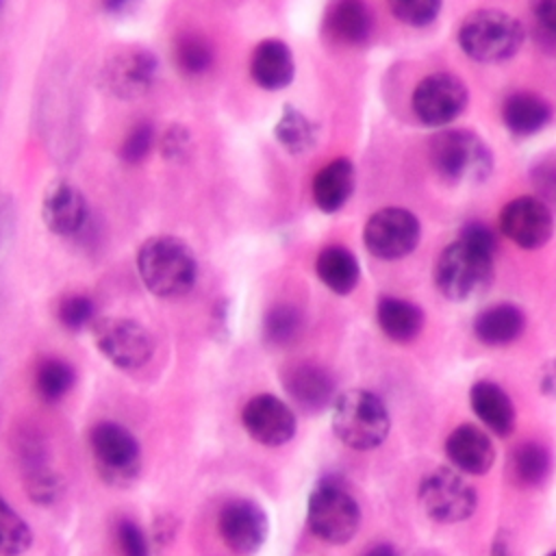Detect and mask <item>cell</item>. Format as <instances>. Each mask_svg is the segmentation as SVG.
<instances>
[{"label": "cell", "mask_w": 556, "mask_h": 556, "mask_svg": "<svg viewBox=\"0 0 556 556\" xmlns=\"http://www.w3.org/2000/svg\"><path fill=\"white\" fill-rule=\"evenodd\" d=\"M523 328H526L523 311L508 302L486 306L473 319V332L486 345L513 343L523 332Z\"/></svg>", "instance_id": "603a6c76"}, {"label": "cell", "mask_w": 556, "mask_h": 556, "mask_svg": "<svg viewBox=\"0 0 556 556\" xmlns=\"http://www.w3.org/2000/svg\"><path fill=\"white\" fill-rule=\"evenodd\" d=\"M74 384V369L61 358H46L35 369V391L43 402H59Z\"/></svg>", "instance_id": "f1b7e54d"}, {"label": "cell", "mask_w": 556, "mask_h": 556, "mask_svg": "<svg viewBox=\"0 0 556 556\" xmlns=\"http://www.w3.org/2000/svg\"><path fill=\"white\" fill-rule=\"evenodd\" d=\"M115 541L122 556H150V547L143 530L130 519H122L117 523Z\"/></svg>", "instance_id": "d590c367"}, {"label": "cell", "mask_w": 556, "mask_h": 556, "mask_svg": "<svg viewBox=\"0 0 556 556\" xmlns=\"http://www.w3.org/2000/svg\"><path fill=\"white\" fill-rule=\"evenodd\" d=\"M33 543L28 523L0 497V556H20Z\"/></svg>", "instance_id": "1f68e13d"}, {"label": "cell", "mask_w": 556, "mask_h": 556, "mask_svg": "<svg viewBox=\"0 0 556 556\" xmlns=\"http://www.w3.org/2000/svg\"><path fill=\"white\" fill-rule=\"evenodd\" d=\"M154 146V128L148 122H137L119 143V159L124 163L143 161Z\"/></svg>", "instance_id": "836d02e7"}, {"label": "cell", "mask_w": 556, "mask_h": 556, "mask_svg": "<svg viewBox=\"0 0 556 556\" xmlns=\"http://www.w3.org/2000/svg\"><path fill=\"white\" fill-rule=\"evenodd\" d=\"M274 135L285 150H289L291 154H302L315 146L317 126L295 106L287 104L274 126Z\"/></svg>", "instance_id": "83f0119b"}, {"label": "cell", "mask_w": 556, "mask_h": 556, "mask_svg": "<svg viewBox=\"0 0 556 556\" xmlns=\"http://www.w3.org/2000/svg\"><path fill=\"white\" fill-rule=\"evenodd\" d=\"M545 556H556V549H554V552H549V554H545Z\"/></svg>", "instance_id": "7bdbcfd3"}, {"label": "cell", "mask_w": 556, "mask_h": 556, "mask_svg": "<svg viewBox=\"0 0 556 556\" xmlns=\"http://www.w3.org/2000/svg\"><path fill=\"white\" fill-rule=\"evenodd\" d=\"M241 424L245 432L267 447L285 445L293 439L298 421L293 410L276 395L261 393L245 402L241 410Z\"/></svg>", "instance_id": "5bb4252c"}, {"label": "cell", "mask_w": 556, "mask_h": 556, "mask_svg": "<svg viewBox=\"0 0 556 556\" xmlns=\"http://www.w3.org/2000/svg\"><path fill=\"white\" fill-rule=\"evenodd\" d=\"M549 102L530 91H517L508 96L502 106V119L506 128L517 137H526L541 130L549 122Z\"/></svg>", "instance_id": "cb8c5ba5"}, {"label": "cell", "mask_w": 556, "mask_h": 556, "mask_svg": "<svg viewBox=\"0 0 556 556\" xmlns=\"http://www.w3.org/2000/svg\"><path fill=\"white\" fill-rule=\"evenodd\" d=\"M534 182H536V189H539L543 195L556 198V165L543 163V165L534 172Z\"/></svg>", "instance_id": "f35d334b"}, {"label": "cell", "mask_w": 556, "mask_h": 556, "mask_svg": "<svg viewBox=\"0 0 556 556\" xmlns=\"http://www.w3.org/2000/svg\"><path fill=\"white\" fill-rule=\"evenodd\" d=\"M413 111L426 126H445L467 106L465 83L447 72H437L419 80L413 91Z\"/></svg>", "instance_id": "7c38bea8"}, {"label": "cell", "mask_w": 556, "mask_h": 556, "mask_svg": "<svg viewBox=\"0 0 556 556\" xmlns=\"http://www.w3.org/2000/svg\"><path fill=\"white\" fill-rule=\"evenodd\" d=\"M523 26L517 17L500 9H478L458 28L463 52L480 63L510 59L523 43Z\"/></svg>", "instance_id": "5b68a950"}, {"label": "cell", "mask_w": 556, "mask_h": 556, "mask_svg": "<svg viewBox=\"0 0 556 556\" xmlns=\"http://www.w3.org/2000/svg\"><path fill=\"white\" fill-rule=\"evenodd\" d=\"M187 146H189V135L182 126H169L161 137V152L167 159L182 156L187 152Z\"/></svg>", "instance_id": "74e56055"}, {"label": "cell", "mask_w": 556, "mask_h": 556, "mask_svg": "<svg viewBox=\"0 0 556 556\" xmlns=\"http://www.w3.org/2000/svg\"><path fill=\"white\" fill-rule=\"evenodd\" d=\"M491 556H508V545H506V541L502 536H497L493 541V554Z\"/></svg>", "instance_id": "b9f144b4"}, {"label": "cell", "mask_w": 556, "mask_h": 556, "mask_svg": "<svg viewBox=\"0 0 556 556\" xmlns=\"http://www.w3.org/2000/svg\"><path fill=\"white\" fill-rule=\"evenodd\" d=\"M295 72L291 50L280 39L261 41L250 59V74L263 89L276 91L291 83Z\"/></svg>", "instance_id": "ffe728a7"}, {"label": "cell", "mask_w": 556, "mask_h": 556, "mask_svg": "<svg viewBox=\"0 0 556 556\" xmlns=\"http://www.w3.org/2000/svg\"><path fill=\"white\" fill-rule=\"evenodd\" d=\"M363 556H402V554L389 543H378L371 549H367Z\"/></svg>", "instance_id": "60d3db41"}, {"label": "cell", "mask_w": 556, "mask_h": 556, "mask_svg": "<svg viewBox=\"0 0 556 556\" xmlns=\"http://www.w3.org/2000/svg\"><path fill=\"white\" fill-rule=\"evenodd\" d=\"M137 271L146 289L156 298H180L195 285L198 261L182 239L159 235L141 243Z\"/></svg>", "instance_id": "7a4b0ae2"}, {"label": "cell", "mask_w": 556, "mask_h": 556, "mask_svg": "<svg viewBox=\"0 0 556 556\" xmlns=\"http://www.w3.org/2000/svg\"><path fill=\"white\" fill-rule=\"evenodd\" d=\"M306 526L321 543L345 545L361 528V506L341 480L326 476L308 493Z\"/></svg>", "instance_id": "3957f363"}, {"label": "cell", "mask_w": 556, "mask_h": 556, "mask_svg": "<svg viewBox=\"0 0 556 556\" xmlns=\"http://www.w3.org/2000/svg\"><path fill=\"white\" fill-rule=\"evenodd\" d=\"M41 219L54 235H76L87 222V202L70 180H52L41 198Z\"/></svg>", "instance_id": "2e32d148"}, {"label": "cell", "mask_w": 556, "mask_h": 556, "mask_svg": "<svg viewBox=\"0 0 556 556\" xmlns=\"http://www.w3.org/2000/svg\"><path fill=\"white\" fill-rule=\"evenodd\" d=\"M156 70H159V63L150 50L128 48L113 54L104 63L102 78H104V87L113 96L124 100H135L150 91L156 78Z\"/></svg>", "instance_id": "9a60e30c"}, {"label": "cell", "mask_w": 556, "mask_h": 556, "mask_svg": "<svg viewBox=\"0 0 556 556\" xmlns=\"http://www.w3.org/2000/svg\"><path fill=\"white\" fill-rule=\"evenodd\" d=\"M495 248V232L486 224H465L458 239L450 243L434 263L437 289L454 302L469 300L484 291L493 276Z\"/></svg>", "instance_id": "6da1fadb"}, {"label": "cell", "mask_w": 556, "mask_h": 556, "mask_svg": "<svg viewBox=\"0 0 556 556\" xmlns=\"http://www.w3.org/2000/svg\"><path fill=\"white\" fill-rule=\"evenodd\" d=\"M424 513L439 523H460L469 519L478 506L473 486L463 473L450 467H434L428 471L417 491Z\"/></svg>", "instance_id": "ba28073f"}, {"label": "cell", "mask_w": 556, "mask_h": 556, "mask_svg": "<svg viewBox=\"0 0 556 556\" xmlns=\"http://www.w3.org/2000/svg\"><path fill=\"white\" fill-rule=\"evenodd\" d=\"M217 530L230 552L252 556L267 541L269 519L261 504H256L254 500L237 497L219 508Z\"/></svg>", "instance_id": "8fae6325"}, {"label": "cell", "mask_w": 556, "mask_h": 556, "mask_svg": "<svg viewBox=\"0 0 556 556\" xmlns=\"http://www.w3.org/2000/svg\"><path fill=\"white\" fill-rule=\"evenodd\" d=\"M302 332V315L291 304H278L263 319V334L271 345H289Z\"/></svg>", "instance_id": "4dcf8cb0"}, {"label": "cell", "mask_w": 556, "mask_h": 556, "mask_svg": "<svg viewBox=\"0 0 556 556\" xmlns=\"http://www.w3.org/2000/svg\"><path fill=\"white\" fill-rule=\"evenodd\" d=\"M552 469L549 450L536 441L519 443L510 454V473L521 486H539L547 480Z\"/></svg>", "instance_id": "4316f807"}, {"label": "cell", "mask_w": 556, "mask_h": 556, "mask_svg": "<svg viewBox=\"0 0 556 556\" xmlns=\"http://www.w3.org/2000/svg\"><path fill=\"white\" fill-rule=\"evenodd\" d=\"M391 430L384 402L365 389H348L332 402V432L352 450L378 447Z\"/></svg>", "instance_id": "277c9868"}, {"label": "cell", "mask_w": 556, "mask_h": 556, "mask_svg": "<svg viewBox=\"0 0 556 556\" xmlns=\"http://www.w3.org/2000/svg\"><path fill=\"white\" fill-rule=\"evenodd\" d=\"M469 402L478 419L497 437H508L515 428V406L508 397V393L491 382V380H478L469 389Z\"/></svg>", "instance_id": "d6986e66"}, {"label": "cell", "mask_w": 556, "mask_h": 556, "mask_svg": "<svg viewBox=\"0 0 556 556\" xmlns=\"http://www.w3.org/2000/svg\"><path fill=\"white\" fill-rule=\"evenodd\" d=\"M391 11L404 24L426 26L441 11V2L439 0H397L391 4Z\"/></svg>", "instance_id": "e575fe53"}, {"label": "cell", "mask_w": 556, "mask_h": 556, "mask_svg": "<svg viewBox=\"0 0 556 556\" xmlns=\"http://www.w3.org/2000/svg\"><path fill=\"white\" fill-rule=\"evenodd\" d=\"M428 159L432 169L447 182H480L493 169L486 143L471 130H443L430 139Z\"/></svg>", "instance_id": "8992f818"}, {"label": "cell", "mask_w": 556, "mask_h": 556, "mask_svg": "<svg viewBox=\"0 0 556 556\" xmlns=\"http://www.w3.org/2000/svg\"><path fill=\"white\" fill-rule=\"evenodd\" d=\"M91 330L98 352L117 369H139L152 358V337L135 319L104 317L93 321Z\"/></svg>", "instance_id": "9c48e42d"}, {"label": "cell", "mask_w": 556, "mask_h": 556, "mask_svg": "<svg viewBox=\"0 0 556 556\" xmlns=\"http://www.w3.org/2000/svg\"><path fill=\"white\" fill-rule=\"evenodd\" d=\"M534 30L545 48H556V0L534 4Z\"/></svg>", "instance_id": "8d00e7d4"}, {"label": "cell", "mask_w": 556, "mask_h": 556, "mask_svg": "<svg viewBox=\"0 0 556 556\" xmlns=\"http://www.w3.org/2000/svg\"><path fill=\"white\" fill-rule=\"evenodd\" d=\"M174 59L182 74L198 76L204 74L213 63V48L211 43L198 33H185L176 39Z\"/></svg>", "instance_id": "f546056e"}, {"label": "cell", "mask_w": 556, "mask_h": 556, "mask_svg": "<svg viewBox=\"0 0 556 556\" xmlns=\"http://www.w3.org/2000/svg\"><path fill=\"white\" fill-rule=\"evenodd\" d=\"M500 230L519 248L536 250L549 241L554 232V217L543 200L521 195L502 208Z\"/></svg>", "instance_id": "4fadbf2b"}, {"label": "cell", "mask_w": 556, "mask_h": 556, "mask_svg": "<svg viewBox=\"0 0 556 556\" xmlns=\"http://www.w3.org/2000/svg\"><path fill=\"white\" fill-rule=\"evenodd\" d=\"M289 397L306 413H319L334 402V378L317 363H295L282 374Z\"/></svg>", "instance_id": "e0dca14e"}, {"label": "cell", "mask_w": 556, "mask_h": 556, "mask_svg": "<svg viewBox=\"0 0 556 556\" xmlns=\"http://www.w3.org/2000/svg\"><path fill=\"white\" fill-rule=\"evenodd\" d=\"M319 280L334 293L345 295L358 285V263L350 250L343 245H328L319 252L315 263Z\"/></svg>", "instance_id": "484cf974"}, {"label": "cell", "mask_w": 556, "mask_h": 556, "mask_svg": "<svg viewBox=\"0 0 556 556\" xmlns=\"http://www.w3.org/2000/svg\"><path fill=\"white\" fill-rule=\"evenodd\" d=\"M56 317L67 330H83L93 326L96 304L87 293H67L56 304Z\"/></svg>", "instance_id": "d6a6232c"}, {"label": "cell", "mask_w": 556, "mask_h": 556, "mask_svg": "<svg viewBox=\"0 0 556 556\" xmlns=\"http://www.w3.org/2000/svg\"><path fill=\"white\" fill-rule=\"evenodd\" d=\"M376 319H378V326L382 328V332L389 339L400 341V343L415 339L424 326L421 308L408 300L393 298V295H384L378 300Z\"/></svg>", "instance_id": "d4e9b609"}, {"label": "cell", "mask_w": 556, "mask_h": 556, "mask_svg": "<svg viewBox=\"0 0 556 556\" xmlns=\"http://www.w3.org/2000/svg\"><path fill=\"white\" fill-rule=\"evenodd\" d=\"M356 182L354 165L348 159H334L315 174L313 198L319 211L337 213L352 195Z\"/></svg>", "instance_id": "7402d4cb"}, {"label": "cell", "mask_w": 556, "mask_h": 556, "mask_svg": "<svg viewBox=\"0 0 556 556\" xmlns=\"http://www.w3.org/2000/svg\"><path fill=\"white\" fill-rule=\"evenodd\" d=\"M374 17L363 2L343 0L328 7L324 17V30L330 39L345 46L365 43L371 35Z\"/></svg>", "instance_id": "44dd1931"}, {"label": "cell", "mask_w": 556, "mask_h": 556, "mask_svg": "<svg viewBox=\"0 0 556 556\" xmlns=\"http://www.w3.org/2000/svg\"><path fill=\"white\" fill-rule=\"evenodd\" d=\"M445 454L460 473L469 476L486 473L495 460V450L489 434L473 424H463L450 432Z\"/></svg>", "instance_id": "ac0fdd59"}, {"label": "cell", "mask_w": 556, "mask_h": 556, "mask_svg": "<svg viewBox=\"0 0 556 556\" xmlns=\"http://www.w3.org/2000/svg\"><path fill=\"white\" fill-rule=\"evenodd\" d=\"M421 235L419 219L400 206H387L376 211L363 230L367 250L378 258H402L417 248Z\"/></svg>", "instance_id": "30bf717a"}, {"label": "cell", "mask_w": 556, "mask_h": 556, "mask_svg": "<svg viewBox=\"0 0 556 556\" xmlns=\"http://www.w3.org/2000/svg\"><path fill=\"white\" fill-rule=\"evenodd\" d=\"M89 450L104 482L126 486L139 476L141 447L135 434L122 424L98 421L89 430Z\"/></svg>", "instance_id": "52a82bcc"}, {"label": "cell", "mask_w": 556, "mask_h": 556, "mask_svg": "<svg viewBox=\"0 0 556 556\" xmlns=\"http://www.w3.org/2000/svg\"><path fill=\"white\" fill-rule=\"evenodd\" d=\"M539 387H541L543 395L556 400V358L543 365L541 376H539Z\"/></svg>", "instance_id": "ab89813d"}]
</instances>
